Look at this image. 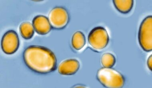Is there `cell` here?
I'll list each match as a JSON object with an SVG mask.
<instances>
[{
	"label": "cell",
	"mask_w": 152,
	"mask_h": 88,
	"mask_svg": "<svg viewBox=\"0 0 152 88\" xmlns=\"http://www.w3.org/2000/svg\"><path fill=\"white\" fill-rule=\"evenodd\" d=\"M23 59L31 70L40 74H47L54 71L57 60L50 49L38 45H31L24 51Z\"/></svg>",
	"instance_id": "cell-1"
},
{
	"label": "cell",
	"mask_w": 152,
	"mask_h": 88,
	"mask_svg": "<svg viewBox=\"0 0 152 88\" xmlns=\"http://www.w3.org/2000/svg\"><path fill=\"white\" fill-rule=\"evenodd\" d=\"M71 43L74 48L77 51L80 50L86 44V38L85 34L80 31L75 32L72 36Z\"/></svg>",
	"instance_id": "cell-10"
},
{
	"label": "cell",
	"mask_w": 152,
	"mask_h": 88,
	"mask_svg": "<svg viewBox=\"0 0 152 88\" xmlns=\"http://www.w3.org/2000/svg\"><path fill=\"white\" fill-rule=\"evenodd\" d=\"M89 45L95 50L104 49L109 44V37L107 30L102 26L94 28L88 36Z\"/></svg>",
	"instance_id": "cell-4"
},
{
	"label": "cell",
	"mask_w": 152,
	"mask_h": 88,
	"mask_svg": "<svg viewBox=\"0 0 152 88\" xmlns=\"http://www.w3.org/2000/svg\"><path fill=\"white\" fill-rule=\"evenodd\" d=\"M139 45L145 51H152V16H147L142 22L138 33Z\"/></svg>",
	"instance_id": "cell-3"
},
{
	"label": "cell",
	"mask_w": 152,
	"mask_h": 88,
	"mask_svg": "<svg viewBox=\"0 0 152 88\" xmlns=\"http://www.w3.org/2000/svg\"><path fill=\"white\" fill-rule=\"evenodd\" d=\"M96 78L106 88H121L124 86L125 78L121 73L110 68H102L98 70Z\"/></svg>",
	"instance_id": "cell-2"
},
{
	"label": "cell",
	"mask_w": 152,
	"mask_h": 88,
	"mask_svg": "<svg viewBox=\"0 0 152 88\" xmlns=\"http://www.w3.org/2000/svg\"><path fill=\"white\" fill-rule=\"evenodd\" d=\"M80 62L75 59L63 61L58 66L59 74L64 75H72L75 74L80 68Z\"/></svg>",
	"instance_id": "cell-8"
},
{
	"label": "cell",
	"mask_w": 152,
	"mask_h": 88,
	"mask_svg": "<svg viewBox=\"0 0 152 88\" xmlns=\"http://www.w3.org/2000/svg\"><path fill=\"white\" fill-rule=\"evenodd\" d=\"M147 65L150 70H152V55H151L148 58L147 61Z\"/></svg>",
	"instance_id": "cell-13"
},
{
	"label": "cell",
	"mask_w": 152,
	"mask_h": 88,
	"mask_svg": "<svg viewBox=\"0 0 152 88\" xmlns=\"http://www.w3.org/2000/svg\"><path fill=\"white\" fill-rule=\"evenodd\" d=\"M48 19L53 29L61 30L67 26L70 18L66 9L63 7H57L50 10Z\"/></svg>",
	"instance_id": "cell-5"
},
{
	"label": "cell",
	"mask_w": 152,
	"mask_h": 88,
	"mask_svg": "<svg viewBox=\"0 0 152 88\" xmlns=\"http://www.w3.org/2000/svg\"><path fill=\"white\" fill-rule=\"evenodd\" d=\"M19 31L21 36L26 40L31 39L34 35V27L30 22H24L22 23L19 26Z\"/></svg>",
	"instance_id": "cell-11"
},
{
	"label": "cell",
	"mask_w": 152,
	"mask_h": 88,
	"mask_svg": "<svg viewBox=\"0 0 152 88\" xmlns=\"http://www.w3.org/2000/svg\"><path fill=\"white\" fill-rule=\"evenodd\" d=\"M113 3L116 9L123 14L129 13L134 6L133 0H113Z\"/></svg>",
	"instance_id": "cell-9"
},
{
	"label": "cell",
	"mask_w": 152,
	"mask_h": 88,
	"mask_svg": "<svg viewBox=\"0 0 152 88\" xmlns=\"http://www.w3.org/2000/svg\"><path fill=\"white\" fill-rule=\"evenodd\" d=\"M116 61L115 56L111 53H104L101 57V64L104 67L112 68L115 64Z\"/></svg>",
	"instance_id": "cell-12"
},
{
	"label": "cell",
	"mask_w": 152,
	"mask_h": 88,
	"mask_svg": "<svg viewBox=\"0 0 152 88\" xmlns=\"http://www.w3.org/2000/svg\"><path fill=\"white\" fill-rule=\"evenodd\" d=\"M20 42L17 32L9 30L4 33L1 42V46L3 51L7 54L15 53L19 48Z\"/></svg>",
	"instance_id": "cell-6"
},
{
	"label": "cell",
	"mask_w": 152,
	"mask_h": 88,
	"mask_svg": "<svg viewBox=\"0 0 152 88\" xmlns=\"http://www.w3.org/2000/svg\"><path fill=\"white\" fill-rule=\"evenodd\" d=\"M32 23L34 30L40 35H46L51 31V25L48 18L46 16L42 15L36 16Z\"/></svg>",
	"instance_id": "cell-7"
}]
</instances>
